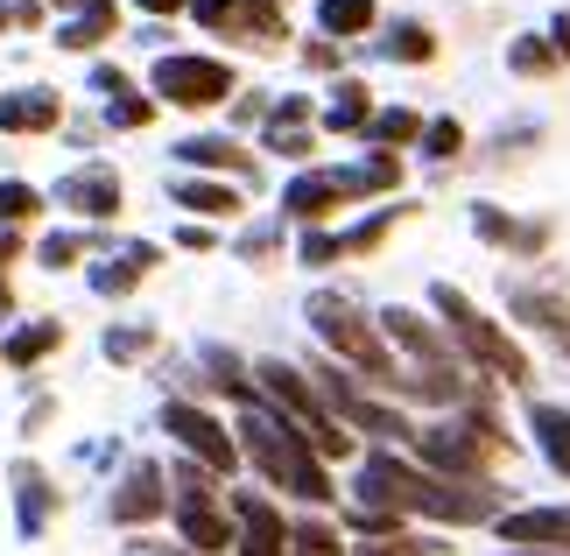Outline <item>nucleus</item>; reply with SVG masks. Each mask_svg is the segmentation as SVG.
I'll list each match as a JSON object with an SVG mask.
<instances>
[{"label":"nucleus","mask_w":570,"mask_h":556,"mask_svg":"<svg viewBox=\"0 0 570 556\" xmlns=\"http://www.w3.org/2000/svg\"><path fill=\"white\" fill-rule=\"evenodd\" d=\"M239 437H247V458H254L275 486H289V494H303V500H332V479H324V465L311 458V443H303L296 422H282V416H268V409L247 402V416H239Z\"/></svg>","instance_id":"1"},{"label":"nucleus","mask_w":570,"mask_h":556,"mask_svg":"<svg viewBox=\"0 0 570 556\" xmlns=\"http://www.w3.org/2000/svg\"><path fill=\"white\" fill-rule=\"evenodd\" d=\"M57 120H63L57 92H14V99H0V135H42V127H57Z\"/></svg>","instance_id":"16"},{"label":"nucleus","mask_w":570,"mask_h":556,"mask_svg":"<svg viewBox=\"0 0 570 556\" xmlns=\"http://www.w3.org/2000/svg\"><path fill=\"white\" fill-rule=\"evenodd\" d=\"M141 556H184V549H156V543H141Z\"/></svg>","instance_id":"45"},{"label":"nucleus","mask_w":570,"mask_h":556,"mask_svg":"<svg viewBox=\"0 0 570 556\" xmlns=\"http://www.w3.org/2000/svg\"><path fill=\"white\" fill-rule=\"evenodd\" d=\"M57 8H71V21H63V29H57V42H63V50H92V42H106V36H114V0H57Z\"/></svg>","instance_id":"15"},{"label":"nucleus","mask_w":570,"mask_h":556,"mask_svg":"<svg viewBox=\"0 0 570 556\" xmlns=\"http://www.w3.org/2000/svg\"><path fill=\"white\" fill-rule=\"evenodd\" d=\"M345 197H353V191H345L338 169H311V176H296V184L282 191V212H289V218H324L332 205H345Z\"/></svg>","instance_id":"13"},{"label":"nucleus","mask_w":570,"mask_h":556,"mask_svg":"<svg viewBox=\"0 0 570 556\" xmlns=\"http://www.w3.org/2000/svg\"><path fill=\"white\" fill-rule=\"evenodd\" d=\"M508 64H514L521 78H542V71H550V64H557V50H542V36H521L514 50H508Z\"/></svg>","instance_id":"34"},{"label":"nucleus","mask_w":570,"mask_h":556,"mask_svg":"<svg viewBox=\"0 0 570 556\" xmlns=\"http://www.w3.org/2000/svg\"><path fill=\"white\" fill-rule=\"evenodd\" d=\"M529 430H535V443H542V458H550L557 472L570 479V409L535 402V409H529Z\"/></svg>","instance_id":"18"},{"label":"nucleus","mask_w":570,"mask_h":556,"mask_svg":"<svg viewBox=\"0 0 570 556\" xmlns=\"http://www.w3.org/2000/svg\"><path fill=\"white\" fill-rule=\"evenodd\" d=\"M472 226L487 233V240H500V247H521V254H535V247H542V226H514V218L500 212V205H479V212H472Z\"/></svg>","instance_id":"21"},{"label":"nucleus","mask_w":570,"mask_h":556,"mask_svg":"<svg viewBox=\"0 0 570 556\" xmlns=\"http://www.w3.org/2000/svg\"><path fill=\"white\" fill-rule=\"evenodd\" d=\"M289 549H296V556H345L338 528H324V521H303V528H289Z\"/></svg>","instance_id":"31"},{"label":"nucleus","mask_w":570,"mask_h":556,"mask_svg":"<svg viewBox=\"0 0 570 556\" xmlns=\"http://www.w3.org/2000/svg\"><path fill=\"white\" fill-rule=\"evenodd\" d=\"M311 324H317V339L338 352V360H353L366 381H381V388H409V373L387 360V345H381V331L360 318V303H345L332 296V289H317L311 296Z\"/></svg>","instance_id":"2"},{"label":"nucleus","mask_w":570,"mask_h":556,"mask_svg":"<svg viewBox=\"0 0 570 556\" xmlns=\"http://www.w3.org/2000/svg\"><path fill=\"white\" fill-rule=\"evenodd\" d=\"M14 494H21V536H36V528L50 521V479H42L36 465H14Z\"/></svg>","instance_id":"22"},{"label":"nucleus","mask_w":570,"mask_h":556,"mask_svg":"<svg viewBox=\"0 0 570 556\" xmlns=\"http://www.w3.org/2000/svg\"><path fill=\"white\" fill-rule=\"evenodd\" d=\"M514 556H529V549H514Z\"/></svg>","instance_id":"47"},{"label":"nucleus","mask_w":570,"mask_h":556,"mask_svg":"<svg viewBox=\"0 0 570 556\" xmlns=\"http://www.w3.org/2000/svg\"><path fill=\"white\" fill-rule=\"evenodd\" d=\"M324 36H366L374 29V0H317Z\"/></svg>","instance_id":"23"},{"label":"nucleus","mask_w":570,"mask_h":556,"mask_svg":"<svg viewBox=\"0 0 570 556\" xmlns=\"http://www.w3.org/2000/svg\"><path fill=\"white\" fill-rule=\"evenodd\" d=\"M366 127H374V142H415V135H423V120H415L409 114V106H394V114H374V120H366Z\"/></svg>","instance_id":"32"},{"label":"nucleus","mask_w":570,"mask_h":556,"mask_svg":"<svg viewBox=\"0 0 570 556\" xmlns=\"http://www.w3.org/2000/svg\"><path fill=\"white\" fill-rule=\"evenodd\" d=\"M156 345V331L148 324H127V331H106V360H141V352Z\"/></svg>","instance_id":"35"},{"label":"nucleus","mask_w":570,"mask_h":556,"mask_svg":"<svg viewBox=\"0 0 570 556\" xmlns=\"http://www.w3.org/2000/svg\"><path fill=\"white\" fill-rule=\"evenodd\" d=\"M190 8H197V21H205V29L239 36V8H233V0H190Z\"/></svg>","instance_id":"37"},{"label":"nucleus","mask_w":570,"mask_h":556,"mask_svg":"<svg viewBox=\"0 0 570 556\" xmlns=\"http://www.w3.org/2000/svg\"><path fill=\"white\" fill-rule=\"evenodd\" d=\"M353 528H360V536H387L394 515H381V507H353Z\"/></svg>","instance_id":"41"},{"label":"nucleus","mask_w":570,"mask_h":556,"mask_svg":"<svg viewBox=\"0 0 570 556\" xmlns=\"http://www.w3.org/2000/svg\"><path fill=\"white\" fill-rule=\"evenodd\" d=\"M381 50H387V57H402V64H430V57H436V36L423 29V21H394Z\"/></svg>","instance_id":"25"},{"label":"nucleus","mask_w":570,"mask_h":556,"mask_svg":"<svg viewBox=\"0 0 570 556\" xmlns=\"http://www.w3.org/2000/svg\"><path fill=\"white\" fill-rule=\"evenodd\" d=\"M0 310H8V282H0Z\"/></svg>","instance_id":"46"},{"label":"nucleus","mask_w":570,"mask_h":556,"mask_svg":"<svg viewBox=\"0 0 570 556\" xmlns=\"http://www.w3.org/2000/svg\"><path fill=\"white\" fill-rule=\"evenodd\" d=\"M303 261H311V269H324V261H338V240H332V233H311V240H303Z\"/></svg>","instance_id":"40"},{"label":"nucleus","mask_w":570,"mask_h":556,"mask_svg":"<svg viewBox=\"0 0 570 556\" xmlns=\"http://www.w3.org/2000/svg\"><path fill=\"white\" fill-rule=\"evenodd\" d=\"M458 148H465V127H458V120H430V127H423V155H436V163H451Z\"/></svg>","instance_id":"36"},{"label":"nucleus","mask_w":570,"mask_h":556,"mask_svg":"<svg viewBox=\"0 0 570 556\" xmlns=\"http://www.w3.org/2000/svg\"><path fill=\"white\" fill-rule=\"evenodd\" d=\"M57 345H63V324H29V331H14V339H8V360L14 367H36L42 352H57Z\"/></svg>","instance_id":"27"},{"label":"nucleus","mask_w":570,"mask_h":556,"mask_svg":"<svg viewBox=\"0 0 570 556\" xmlns=\"http://www.w3.org/2000/svg\"><path fill=\"white\" fill-rule=\"evenodd\" d=\"M550 42H557V57H570V14H557V29H550Z\"/></svg>","instance_id":"42"},{"label":"nucleus","mask_w":570,"mask_h":556,"mask_svg":"<svg viewBox=\"0 0 570 556\" xmlns=\"http://www.w3.org/2000/svg\"><path fill=\"white\" fill-rule=\"evenodd\" d=\"M163 507H169V494H163V472L141 458L135 472L120 479V494H114V521H156Z\"/></svg>","instance_id":"14"},{"label":"nucleus","mask_w":570,"mask_h":556,"mask_svg":"<svg viewBox=\"0 0 570 556\" xmlns=\"http://www.w3.org/2000/svg\"><path fill=\"white\" fill-rule=\"evenodd\" d=\"M430 303L444 310V324H451V339L472 352L479 367L493 373V381H529V352H521L508 331H500L493 318H479V303L465 296V289H451V282H436L430 289Z\"/></svg>","instance_id":"3"},{"label":"nucleus","mask_w":570,"mask_h":556,"mask_svg":"<svg viewBox=\"0 0 570 556\" xmlns=\"http://www.w3.org/2000/svg\"><path fill=\"white\" fill-rule=\"evenodd\" d=\"M514 310H521L529 324H542V331H550V339L570 352V303H563V296H550V289H529V282H514Z\"/></svg>","instance_id":"17"},{"label":"nucleus","mask_w":570,"mask_h":556,"mask_svg":"<svg viewBox=\"0 0 570 556\" xmlns=\"http://www.w3.org/2000/svg\"><path fill=\"white\" fill-rule=\"evenodd\" d=\"M78 254H85V240H78V233H50V240H42V261H50V269H71Z\"/></svg>","instance_id":"38"},{"label":"nucleus","mask_w":570,"mask_h":556,"mask_svg":"<svg viewBox=\"0 0 570 556\" xmlns=\"http://www.w3.org/2000/svg\"><path fill=\"white\" fill-rule=\"evenodd\" d=\"M148 14H177V8H190V0H141Z\"/></svg>","instance_id":"44"},{"label":"nucleus","mask_w":570,"mask_h":556,"mask_svg":"<svg viewBox=\"0 0 570 556\" xmlns=\"http://www.w3.org/2000/svg\"><path fill=\"white\" fill-rule=\"evenodd\" d=\"M163 430L177 437L184 451H190L197 465H205V472H233V458H239V451H233V437L218 430V422H212L205 409H190V402H169V409H163Z\"/></svg>","instance_id":"8"},{"label":"nucleus","mask_w":570,"mask_h":556,"mask_svg":"<svg viewBox=\"0 0 570 556\" xmlns=\"http://www.w3.org/2000/svg\"><path fill=\"white\" fill-rule=\"evenodd\" d=\"M233 8H239V36H261V42L282 36V8H275V0H233Z\"/></svg>","instance_id":"30"},{"label":"nucleus","mask_w":570,"mask_h":556,"mask_svg":"<svg viewBox=\"0 0 570 556\" xmlns=\"http://www.w3.org/2000/svg\"><path fill=\"white\" fill-rule=\"evenodd\" d=\"M409 443L423 451V465H430L436 479H479L500 451H508V437H500V422H493V416L436 422V430H415Z\"/></svg>","instance_id":"5"},{"label":"nucleus","mask_w":570,"mask_h":556,"mask_svg":"<svg viewBox=\"0 0 570 556\" xmlns=\"http://www.w3.org/2000/svg\"><path fill=\"white\" fill-rule=\"evenodd\" d=\"M57 205H71V212H85V218H114V212H120V176L106 169V163L71 169V176L57 184Z\"/></svg>","instance_id":"11"},{"label":"nucleus","mask_w":570,"mask_h":556,"mask_svg":"<svg viewBox=\"0 0 570 556\" xmlns=\"http://www.w3.org/2000/svg\"><path fill=\"white\" fill-rule=\"evenodd\" d=\"M436 543H415V536H381L374 549H360V556H430Z\"/></svg>","instance_id":"39"},{"label":"nucleus","mask_w":570,"mask_h":556,"mask_svg":"<svg viewBox=\"0 0 570 556\" xmlns=\"http://www.w3.org/2000/svg\"><path fill=\"white\" fill-rule=\"evenodd\" d=\"M177 205L205 212V218H233V212H239V197H233L226 184H197V176H190V184H177Z\"/></svg>","instance_id":"26"},{"label":"nucleus","mask_w":570,"mask_h":556,"mask_svg":"<svg viewBox=\"0 0 570 556\" xmlns=\"http://www.w3.org/2000/svg\"><path fill=\"white\" fill-rule=\"evenodd\" d=\"M42 212V197L29 184H0V226H21V218H36Z\"/></svg>","instance_id":"33"},{"label":"nucleus","mask_w":570,"mask_h":556,"mask_svg":"<svg viewBox=\"0 0 570 556\" xmlns=\"http://www.w3.org/2000/svg\"><path fill=\"white\" fill-rule=\"evenodd\" d=\"M177 528H184L190 556L233 549V521H226V507H218V494L205 486V472H197V465H184V472H177Z\"/></svg>","instance_id":"6"},{"label":"nucleus","mask_w":570,"mask_h":556,"mask_svg":"<svg viewBox=\"0 0 570 556\" xmlns=\"http://www.w3.org/2000/svg\"><path fill=\"white\" fill-rule=\"evenodd\" d=\"M317 394L338 409V422H353V430H374V437H415L394 409H381V402H366V394H353V388H345V373H332V367L317 373Z\"/></svg>","instance_id":"10"},{"label":"nucleus","mask_w":570,"mask_h":556,"mask_svg":"<svg viewBox=\"0 0 570 556\" xmlns=\"http://www.w3.org/2000/svg\"><path fill=\"white\" fill-rule=\"evenodd\" d=\"M233 549L239 556H289V521L261 494H233Z\"/></svg>","instance_id":"9"},{"label":"nucleus","mask_w":570,"mask_h":556,"mask_svg":"<svg viewBox=\"0 0 570 556\" xmlns=\"http://www.w3.org/2000/svg\"><path fill=\"white\" fill-rule=\"evenodd\" d=\"M156 92L169 106L205 114V106H218V99L233 92V64H218V57H163L156 64Z\"/></svg>","instance_id":"7"},{"label":"nucleus","mask_w":570,"mask_h":556,"mask_svg":"<svg viewBox=\"0 0 570 556\" xmlns=\"http://www.w3.org/2000/svg\"><path fill=\"white\" fill-rule=\"evenodd\" d=\"M177 155H184V163H197V169H239V176H254L247 155H239L233 142H218V135H197V142H184Z\"/></svg>","instance_id":"24"},{"label":"nucleus","mask_w":570,"mask_h":556,"mask_svg":"<svg viewBox=\"0 0 570 556\" xmlns=\"http://www.w3.org/2000/svg\"><path fill=\"white\" fill-rule=\"evenodd\" d=\"M500 536L514 549H570V507H521V515H500Z\"/></svg>","instance_id":"12"},{"label":"nucleus","mask_w":570,"mask_h":556,"mask_svg":"<svg viewBox=\"0 0 570 556\" xmlns=\"http://www.w3.org/2000/svg\"><path fill=\"white\" fill-rule=\"evenodd\" d=\"M254 381L268 388V402L282 409V422H296L303 443H317V458H345L353 451V437H345V422L338 416H324V394L303 381L296 367H282V360H261L254 367Z\"/></svg>","instance_id":"4"},{"label":"nucleus","mask_w":570,"mask_h":556,"mask_svg":"<svg viewBox=\"0 0 570 556\" xmlns=\"http://www.w3.org/2000/svg\"><path fill=\"white\" fill-rule=\"evenodd\" d=\"M14 247H21V240H14V226H0V269L14 261Z\"/></svg>","instance_id":"43"},{"label":"nucleus","mask_w":570,"mask_h":556,"mask_svg":"<svg viewBox=\"0 0 570 556\" xmlns=\"http://www.w3.org/2000/svg\"><path fill=\"white\" fill-rule=\"evenodd\" d=\"M148 269H156V247H127L120 261H106V269H92V289L99 296H127Z\"/></svg>","instance_id":"20"},{"label":"nucleus","mask_w":570,"mask_h":556,"mask_svg":"<svg viewBox=\"0 0 570 556\" xmlns=\"http://www.w3.org/2000/svg\"><path fill=\"white\" fill-rule=\"evenodd\" d=\"M345 176V191H394V184H402V163H394V155H374V163H360V169H338Z\"/></svg>","instance_id":"29"},{"label":"nucleus","mask_w":570,"mask_h":556,"mask_svg":"<svg viewBox=\"0 0 570 556\" xmlns=\"http://www.w3.org/2000/svg\"><path fill=\"white\" fill-rule=\"evenodd\" d=\"M92 85H99V92H114V106H106V120H114V127H148V114H156V106H148V99L135 92V85H127V78L114 71V64H99Z\"/></svg>","instance_id":"19"},{"label":"nucleus","mask_w":570,"mask_h":556,"mask_svg":"<svg viewBox=\"0 0 570 556\" xmlns=\"http://www.w3.org/2000/svg\"><path fill=\"white\" fill-rule=\"evenodd\" d=\"M324 120H332L338 135H360V127L374 120V114H366V85H338V92H332V114H324Z\"/></svg>","instance_id":"28"}]
</instances>
